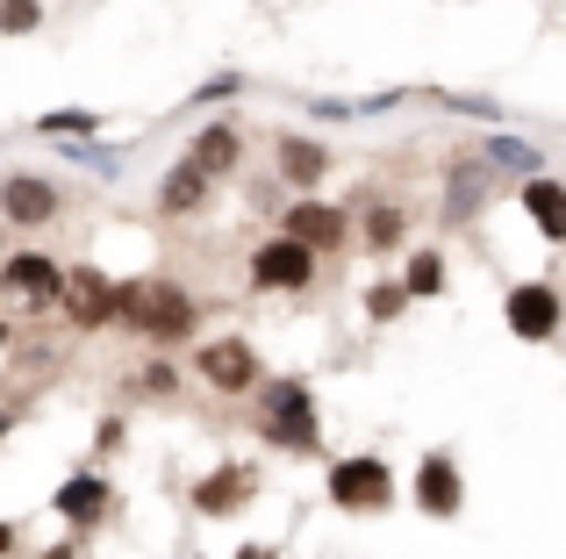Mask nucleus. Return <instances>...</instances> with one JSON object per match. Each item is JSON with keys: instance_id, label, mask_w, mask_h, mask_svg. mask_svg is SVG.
Wrapping results in <instances>:
<instances>
[{"instance_id": "nucleus-19", "label": "nucleus", "mask_w": 566, "mask_h": 559, "mask_svg": "<svg viewBox=\"0 0 566 559\" xmlns=\"http://www.w3.org/2000/svg\"><path fill=\"white\" fill-rule=\"evenodd\" d=\"M488 166H495V172H516V180H538V172H545V151L531 137H495V144H488Z\"/></svg>"}, {"instance_id": "nucleus-17", "label": "nucleus", "mask_w": 566, "mask_h": 559, "mask_svg": "<svg viewBox=\"0 0 566 559\" xmlns=\"http://www.w3.org/2000/svg\"><path fill=\"white\" fill-rule=\"evenodd\" d=\"M524 215H531V223H538L553 244H566V187H559V180H545V172H538V180H524Z\"/></svg>"}, {"instance_id": "nucleus-4", "label": "nucleus", "mask_w": 566, "mask_h": 559, "mask_svg": "<svg viewBox=\"0 0 566 559\" xmlns=\"http://www.w3.org/2000/svg\"><path fill=\"white\" fill-rule=\"evenodd\" d=\"M115 294H123V280H108L101 266H65L57 302H65L72 330H108V323H115Z\"/></svg>"}, {"instance_id": "nucleus-21", "label": "nucleus", "mask_w": 566, "mask_h": 559, "mask_svg": "<svg viewBox=\"0 0 566 559\" xmlns=\"http://www.w3.org/2000/svg\"><path fill=\"white\" fill-rule=\"evenodd\" d=\"M401 287H409V294H438L444 287V259L438 252H416L409 266H401Z\"/></svg>"}, {"instance_id": "nucleus-16", "label": "nucleus", "mask_w": 566, "mask_h": 559, "mask_svg": "<svg viewBox=\"0 0 566 559\" xmlns=\"http://www.w3.org/2000/svg\"><path fill=\"white\" fill-rule=\"evenodd\" d=\"M51 503H57V517H72V524H101L108 517V481L101 474H72Z\"/></svg>"}, {"instance_id": "nucleus-30", "label": "nucleus", "mask_w": 566, "mask_h": 559, "mask_svg": "<svg viewBox=\"0 0 566 559\" xmlns=\"http://www.w3.org/2000/svg\"><path fill=\"white\" fill-rule=\"evenodd\" d=\"M0 552H14V524H0Z\"/></svg>"}, {"instance_id": "nucleus-9", "label": "nucleus", "mask_w": 566, "mask_h": 559, "mask_svg": "<svg viewBox=\"0 0 566 559\" xmlns=\"http://www.w3.org/2000/svg\"><path fill=\"white\" fill-rule=\"evenodd\" d=\"M416 509H423V517H459V509H467V481H459L452 452H430V460L416 466Z\"/></svg>"}, {"instance_id": "nucleus-14", "label": "nucleus", "mask_w": 566, "mask_h": 559, "mask_svg": "<svg viewBox=\"0 0 566 559\" xmlns=\"http://www.w3.org/2000/svg\"><path fill=\"white\" fill-rule=\"evenodd\" d=\"M187 158L208 172V180H222V172H237V158H244V137H237V123H208Z\"/></svg>"}, {"instance_id": "nucleus-13", "label": "nucleus", "mask_w": 566, "mask_h": 559, "mask_svg": "<svg viewBox=\"0 0 566 559\" xmlns=\"http://www.w3.org/2000/svg\"><path fill=\"white\" fill-rule=\"evenodd\" d=\"M481 201H488V166H481V158H467V166L444 172V223L481 215Z\"/></svg>"}, {"instance_id": "nucleus-8", "label": "nucleus", "mask_w": 566, "mask_h": 559, "mask_svg": "<svg viewBox=\"0 0 566 559\" xmlns=\"http://www.w3.org/2000/svg\"><path fill=\"white\" fill-rule=\"evenodd\" d=\"M502 316H510V330L524 337V345H545V337L559 330V294L545 287V280H524V287H510Z\"/></svg>"}, {"instance_id": "nucleus-24", "label": "nucleus", "mask_w": 566, "mask_h": 559, "mask_svg": "<svg viewBox=\"0 0 566 559\" xmlns=\"http://www.w3.org/2000/svg\"><path fill=\"white\" fill-rule=\"evenodd\" d=\"M36 129H43V137H86V129H94V115H86V108H51Z\"/></svg>"}, {"instance_id": "nucleus-2", "label": "nucleus", "mask_w": 566, "mask_h": 559, "mask_svg": "<svg viewBox=\"0 0 566 559\" xmlns=\"http://www.w3.org/2000/svg\"><path fill=\"white\" fill-rule=\"evenodd\" d=\"M265 445L280 452H316L323 445V423H316V394L302 388V380H273L265 388Z\"/></svg>"}, {"instance_id": "nucleus-29", "label": "nucleus", "mask_w": 566, "mask_h": 559, "mask_svg": "<svg viewBox=\"0 0 566 559\" xmlns=\"http://www.w3.org/2000/svg\"><path fill=\"white\" fill-rule=\"evenodd\" d=\"M237 559H280V552H273V546H244Z\"/></svg>"}, {"instance_id": "nucleus-28", "label": "nucleus", "mask_w": 566, "mask_h": 559, "mask_svg": "<svg viewBox=\"0 0 566 559\" xmlns=\"http://www.w3.org/2000/svg\"><path fill=\"white\" fill-rule=\"evenodd\" d=\"M144 388H151V394H172V388H180V373H172V366H151V373H144Z\"/></svg>"}, {"instance_id": "nucleus-27", "label": "nucleus", "mask_w": 566, "mask_h": 559, "mask_svg": "<svg viewBox=\"0 0 566 559\" xmlns=\"http://www.w3.org/2000/svg\"><path fill=\"white\" fill-rule=\"evenodd\" d=\"M444 108H467V115H502L488 94H444Z\"/></svg>"}, {"instance_id": "nucleus-3", "label": "nucleus", "mask_w": 566, "mask_h": 559, "mask_svg": "<svg viewBox=\"0 0 566 559\" xmlns=\"http://www.w3.org/2000/svg\"><path fill=\"white\" fill-rule=\"evenodd\" d=\"M316 244H302V238H287L280 230L273 244H259V259H251V287L259 294H302L308 280H316Z\"/></svg>"}, {"instance_id": "nucleus-18", "label": "nucleus", "mask_w": 566, "mask_h": 559, "mask_svg": "<svg viewBox=\"0 0 566 559\" xmlns=\"http://www.w3.org/2000/svg\"><path fill=\"white\" fill-rule=\"evenodd\" d=\"M280 172H287L294 187H316L323 172H331V151L308 144V137H287V144H280Z\"/></svg>"}, {"instance_id": "nucleus-6", "label": "nucleus", "mask_w": 566, "mask_h": 559, "mask_svg": "<svg viewBox=\"0 0 566 559\" xmlns=\"http://www.w3.org/2000/svg\"><path fill=\"white\" fill-rule=\"evenodd\" d=\"M193 373H201L208 388H222V394H251L259 388V351H251L244 337H216V345L193 351Z\"/></svg>"}, {"instance_id": "nucleus-22", "label": "nucleus", "mask_w": 566, "mask_h": 559, "mask_svg": "<svg viewBox=\"0 0 566 559\" xmlns=\"http://www.w3.org/2000/svg\"><path fill=\"white\" fill-rule=\"evenodd\" d=\"M401 308H409V287H401V280H380V287L366 294V316H374V323H387V316H401Z\"/></svg>"}, {"instance_id": "nucleus-15", "label": "nucleus", "mask_w": 566, "mask_h": 559, "mask_svg": "<svg viewBox=\"0 0 566 559\" xmlns=\"http://www.w3.org/2000/svg\"><path fill=\"white\" fill-rule=\"evenodd\" d=\"M208 187H216V180H208V172L193 166V158H180V166H172L166 180H158V209H166V215H193V209L208 201Z\"/></svg>"}, {"instance_id": "nucleus-31", "label": "nucleus", "mask_w": 566, "mask_h": 559, "mask_svg": "<svg viewBox=\"0 0 566 559\" xmlns=\"http://www.w3.org/2000/svg\"><path fill=\"white\" fill-rule=\"evenodd\" d=\"M0 345H8V323H0Z\"/></svg>"}, {"instance_id": "nucleus-26", "label": "nucleus", "mask_w": 566, "mask_h": 559, "mask_svg": "<svg viewBox=\"0 0 566 559\" xmlns=\"http://www.w3.org/2000/svg\"><path fill=\"white\" fill-rule=\"evenodd\" d=\"M65 158H72V166H94V172H115V166H123L115 151H101V144H86V137H72V144H65Z\"/></svg>"}, {"instance_id": "nucleus-10", "label": "nucleus", "mask_w": 566, "mask_h": 559, "mask_svg": "<svg viewBox=\"0 0 566 559\" xmlns=\"http://www.w3.org/2000/svg\"><path fill=\"white\" fill-rule=\"evenodd\" d=\"M280 230H287V238H302V244H316V252H337V244L352 238V215L331 209V201H294Z\"/></svg>"}, {"instance_id": "nucleus-5", "label": "nucleus", "mask_w": 566, "mask_h": 559, "mask_svg": "<svg viewBox=\"0 0 566 559\" xmlns=\"http://www.w3.org/2000/svg\"><path fill=\"white\" fill-rule=\"evenodd\" d=\"M331 503L337 509H387L395 503V466L359 452V460H337L331 466Z\"/></svg>"}, {"instance_id": "nucleus-7", "label": "nucleus", "mask_w": 566, "mask_h": 559, "mask_svg": "<svg viewBox=\"0 0 566 559\" xmlns=\"http://www.w3.org/2000/svg\"><path fill=\"white\" fill-rule=\"evenodd\" d=\"M57 209H65V194H57L43 172H8V180H0V215H8V223L43 230V223H57Z\"/></svg>"}, {"instance_id": "nucleus-25", "label": "nucleus", "mask_w": 566, "mask_h": 559, "mask_svg": "<svg viewBox=\"0 0 566 559\" xmlns=\"http://www.w3.org/2000/svg\"><path fill=\"white\" fill-rule=\"evenodd\" d=\"M230 94H244V80H237V72H216L201 94H187V108H216V101H230Z\"/></svg>"}, {"instance_id": "nucleus-23", "label": "nucleus", "mask_w": 566, "mask_h": 559, "mask_svg": "<svg viewBox=\"0 0 566 559\" xmlns=\"http://www.w3.org/2000/svg\"><path fill=\"white\" fill-rule=\"evenodd\" d=\"M36 22H43L36 0H0V36H29Z\"/></svg>"}, {"instance_id": "nucleus-11", "label": "nucleus", "mask_w": 566, "mask_h": 559, "mask_svg": "<svg viewBox=\"0 0 566 559\" xmlns=\"http://www.w3.org/2000/svg\"><path fill=\"white\" fill-rule=\"evenodd\" d=\"M251 488H259L251 466H216V474L193 488V517H237V509L251 503Z\"/></svg>"}, {"instance_id": "nucleus-1", "label": "nucleus", "mask_w": 566, "mask_h": 559, "mask_svg": "<svg viewBox=\"0 0 566 559\" xmlns=\"http://www.w3.org/2000/svg\"><path fill=\"white\" fill-rule=\"evenodd\" d=\"M115 323L158 337V345H180V337L193 330V294L172 287V280H123V294H115Z\"/></svg>"}, {"instance_id": "nucleus-12", "label": "nucleus", "mask_w": 566, "mask_h": 559, "mask_svg": "<svg viewBox=\"0 0 566 559\" xmlns=\"http://www.w3.org/2000/svg\"><path fill=\"white\" fill-rule=\"evenodd\" d=\"M0 287L22 294V302H57V287H65V266L43 252H14L8 266H0Z\"/></svg>"}, {"instance_id": "nucleus-20", "label": "nucleus", "mask_w": 566, "mask_h": 559, "mask_svg": "<svg viewBox=\"0 0 566 559\" xmlns=\"http://www.w3.org/2000/svg\"><path fill=\"white\" fill-rule=\"evenodd\" d=\"M366 244H374V252H395V244H401V209H395V201H374V215H366Z\"/></svg>"}]
</instances>
